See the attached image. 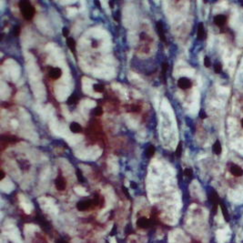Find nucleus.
Returning a JSON list of instances; mask_svg holds the SVG:
<instances>
[{
    "instance_id": "nucleus-7",
    "label": "nucleus",
    "mask_w": 243,
    "mask_h": 243,
    "mask_svg": "<svg viewBox=\"0 0 243 243\" xmlns=\"http://www.w3.org/2000/svg\"><path fill=\"white\" fill-rule=\"evenodd\" d=\"M55 186H56V188L57 189V190H60V191L65 190V188L67 187V183H66L64 178L58 177L55 181Z\"/></svg>"
},
{
    "instance_id": "nucleus-22",
    "label": "nucleus",
    "mask_w": 243,
    "mask_h": 243,
    "mask_svg": "<svg viewBox=\"0 0 243 243\" xmlns=\"http://www.w3.org/2000/svg\"><path fill=\"white\" fill-rule=\"evenodd\" d=\"M57 243H68V242L66 241V240H64V239H58V240L57 241Z\"/></svg>"
},
{
    "instance_id": "nucleus-24",
    "label": "nucleus",
    "mask_w": 243,
    "mask_h": 243,
    "mask_svg": "<svg viewBox=\"0 0 243 243\" xmlns=\"http://www.w3.org/2000/svg\"><path fill=\"white\" fill-rule=\"evenodd\" d=\"M4 178H5V173H4L3 170H1V179H3Z\"/></svg>"
},
{
    "instance_id": "nucleus-14",
    "label": "nucleus",
    "mask_w": 243,
    "mask_h": 243,
    "mask_svg": "<svg viewBox=\"0 0 243 243\" xmlns=\"http://www.w3.org/2000/svg\"><path fill=\"white\" fill-rule=\"evenodd\" d=\"M93 89L96 91V92L97 93H102L103 91H104V88L101 84H95L93 86Z\"/></svg>"
},
{
    "instance_id": "nucleus-3",
    "label": "nucleus",
    "mask_w": 243,
    "mask_h": 243,
    "mask_svg": "<svg viewBox=\"0 0 243 243\" xmlns=\"http://www.w3.org/2000/svg\"><path fill=\"white\" fill-rule=\"evenodd\" d=\"M192 83L187 78H180L178 81V86L182 89H188L191 87Z\"/></svg>"
},
{
    "instance_id": "nucleus-8",
    "label": "nucleus",
    "mask_w": 243,
    "mask_h": 243,
    "mask_svg": "<svg viewBox=\"0 0 243 243\" xmlns=\"http://www.w3.org/2000/svg\"><path fill=\"white\" fill-rule=\"evenodd\" d=\"M227 22V18L224 15H218L214 18V23L218 27H223Z\"/></svg>"
},
{
    "instance_id": "nucleus-10",
    "label": "nucleus",
    "mask_w": 243,
    "mask_h": 243,
    "mask_svg": "<svg viewBox=\"0 0 243 243\" xmlns=\"http://www.w3.org/2000/svg\"><path fill=\"white\" fill-rule=\"evenodd\" d=\"M69 127H70V130H71L72 132H74V133H79V132H81V130H82L81 126H80L78 123H77V122L71 123Z\"/></svg>"
},
{
    "instance_id": "nucleus-11",
    "label": "nucleus",
    "mask_w": 243,
    "mask_h": 243,
    "mask_svg": "<svg viewBox=\"0 0 243 243\" xmlns=\"http://www.w3.org/2000/svg\"><path fill=\"white\" fill-rule=\"evenodd\" d=\"M213 151L215 152L216 155H221V154L222 148H221V142H219L218 140H217L213 145Z\"/></svg>"
},
{
    "instance_id": "nucleus-6",
    "label": "nucleus",
    "mask_w": 243,
    "mask_h": 243,
    "mask_svg": "<svg viewBox=\"0 0 243 243\" xmlns=\"http://www.w3.org/2000/svg\"><path fill=\"white\" fill-rule=\"evenodd\" d=\"M48 75H49L50 78L56 80V79H58L60 77H61L62 71H61V69H60L59 67H52L51 69L49 70Z\"/></svg>"
},
{
    "instance_id": "nucleus-21",
    "label": "nucleus",
    "mask_w": 243,
    "mask_h": 243,
    "mask_svg": "<svg viewBox=\"0 0 243 243\" xmlns=\"http://www.w3.org/2000/svg\"><path fill=\"white\" fill-rule=\"evenodd\" d=\"M75 101H76V97H73V96H71L69 99H68L69 104H73V103H75Z\"/></svg>"
},
{
    "instance_id": "nucleus-16",
    "label": "nucleus",
    "mask_w": 243,
    "mask_h": 243,
    "mask_svg": "<svg viewBox=\"0 0 243 243\" xmlns=\"http://www.w3.org/2000/svg\"><path fill=\"white\" fill-rule=\"evenodd\" d=\"M204 65H205V67H210L211 62H210V59H209V57H205V58H204Z\"/></svg>"
},
{
    "instance_id": "nucleus-4",
    "label": "nucleus",
    "mask_w": 243,
    "mask_h": 243,
    "mask_svg": "<svg viewBox=\"0 0 243 243\" xmlns=\"http://www.w3.org/2000/svg\"><path fill=\"white\" fill-rule=\"evenodd\" d=\"M230 172L235 177H240L243 175V169L240 168L239 166L235 165V164H231L230 167Z\"/></svg>"
},
{
    "instance_id": "nucleus-26",
    "label": "nucleus",
    "mask_w": 243,
    "mask_h": 243,
    "mask_svg": "<svg viewBox=\"0 0 243 243\" xmlns=\"http://www.w3.org/2000/svg\"><path fill=\"white\" fill-rule=\"evenodd\" d=\"M240 123H241V127H243V118L241 119V122H240Z\"/></svg>"
},
{
    "instance_id": "nucleus-18",
    "label": "nucleus",
    "mask_w": 243,
    "mask_h": 243,
    "mask_svg": "<svg viewBox=\"0 0 243 243\" xmlns=\"http://www.w3.org/2000/svg\"><path fill=\"white\" fill-rule=\"evenodd\" d=\"M154 154V148L153 147H150L148 149V156H152Z\"/></svg>"
},
{
    "instance_id": "nucleus-13",
    "label": "nucleus",
    "mask_w": 243,
    "mask_h": 243,
    "mask_svg": "<svg viewBox=\"0 0 243 243\" xmlns=\"http://www.w3.org/2000/svg\"><path fill=\"white\" fill-rule=\"evenodd\" d=\"M67 46L69 47V48L73 51H75L76 49V43L74 41L73 39H71V37H69V39H67Z\"/></svg>"
},
{
    "instance_id": "nucleus-1",
    "label": "nucleus",
    "mask_w": 243,
    "mask_h": 243,
    "mask_svg": "<svg viewBox=\"0 0 243 243\" xmlns=\"http://www.w3.org/2000/svg\"><path fill=\"white\" fill-rule=\"evenodd\" d=\"M19 6H20V9H21L23 17H24L25 19L30 20L34 17V15H35V8L28 2H25V1L20 2Z\"/></svg>"
},
{
    "instance_id": "nucleus-2",
    "label": "nucleus",
    "mask_w": 243,
    "mask_h": 243,
    "mask_svg": "<svg viewBox=\"0 0 243 243\" xmlns=\"http://www.w3.org/2000/svg\"><path fill=\"white\" fill-rule=\"evenodd\" d=\"M92 206H94L92 200H80L77 203V209L79 211H87L92 208Z\"/></svg>"
},
{
    "instance_id": "nucleus-20",
    "label": "nucleus",
    "mask_w": 243,
    "mask_h": 243,
    "mask_svg": "<svg viewBox=\"0 0 243 243\" xmlns=\"http://www.w3.org/2000/svg\"><path fill=\"white\" fill-rule=\"evenodd\" d=\"M94 113H95V115H96V116H99V115H101V114H102V109H95Z\"/></svg>"
},
{
    "instance_id": "nucleus-5",
    "label": "nucleus",
    "mask_w": 243,
    "mask_h": 243,
    "mask_svg": "<svg viewBox=\"0 0 243 243\" xmlns=\"http://www.w3.org/2000/svg\"><path fill=\"white\" fill-rule=\"evenodd\" d=\"M137 226L140 229H147L150 226V221L146 217H141L137 221Z\"/></svg>"
},
{
    "instance_id": "nucleus-12",
    "label": "nucleus",
    "mask_w": 243,
    "mask_h": 243,
    "mask_svg": "<svg viewBox=\"0 0 243 243\" xmlns=\"http://www.w3.org/2000/svg\"><path fill=\"white\" fill-rule=\"evenodd\" d=\"M219 205H221V210H222V213H223V216H224L225 221H226L227 222L230 221L229 212H228V209H227V208L225 207V205H224L222 202H219Z\"/></svg>"
},
{
    "instance_id": "nucleus-17",
    "label": "nucleus",
    "mask_w": 243,
    "mask_h": 243,
    "mask_svg": "<svg viewBox=\"0 0 243 243\" xmlns=\"http://www.w3.org/2000/svg\"><path fill=\"white\" fill-rule=\"evenodd\" d=\"M184 173H185V175H186L188 178H191V177H192V170H191L190 169H185Z\"/></svg>"
},
{
    "instance_id": "nucleus-15",
    "label": "nucleus",
    "mask_w": 243,
    "mask_h": 243,
    "mask_svg": "<svg viewBox=\"0 0 243 243\" xmlns=\"http://www.w3.org/2000/svg\"><path fill=\"white\" fill-rule=\"evenodd\" d=\"M214 70L216 73H221V70H222V66L221 63H217L215 66H214Z\"/></svg>"
},
{
    "instance_id": "nucleus-9",
    "label": "nucleus",
    "mask_w": 243,
    "mask_h": 243,
    "mask_svg": "<svg viewBox=\"0 0 243 243\" xmlns=\"http://www.w3.org/2000/svg\"><path fill=\"white\" fill-rule=\"evenodd\" d=\"M197 36H198L199 39H203L205 37V28L203 27V24H200L198 27V31H197Z\"/></svg>"
},
{
    "instance_id": "nucleus-25",
    "label": "nucleus",
    "mask_w": 243,
    "mask_h": 243,
    "mask_svg": "<svg viewBox=\"0 0 243 243\" xmlns=\"http://www.w3.org/2000/svg\"><path fill=\"white\" fill-rule=\"evenodd\" d=\"M201 118H207V115H206V114H204L203 112H201Z\"/></svg>"
},
{
    "instance_id": "nucleus-19",
    "label": "nucleus",
    "mask_w": 243,
    "mask_h": 243,
    "mask_svg": "<svg viewBox=\"0 0 243 243\" xmlns=\"http://www.w3.org/2000/svg\"><path fill=\"white\" fill-rule=\"evenodd\" d=\"M181 150H182V147H181V144H179V147H178V149H177V151H176V154H177V156H180V154H181Z\"/></svg>"
},
{
    "instance_id": "nucleus-23",
    "label": "nucleus",
    "mask_w": 243,
    "mask_h": 243,
    "mask_svg": "<svg viewBox=\"0 0 243 243\" xmlns=\"http://www.w3.org/2000/svg\"><path fill=\"white\" fill-rule=\"evenodd\" d=\"M63 33H64V35H65L66 36H67V35H68V30H67V28H65V29H64V32H63Z\"/></svg>"
}]
</instances>
